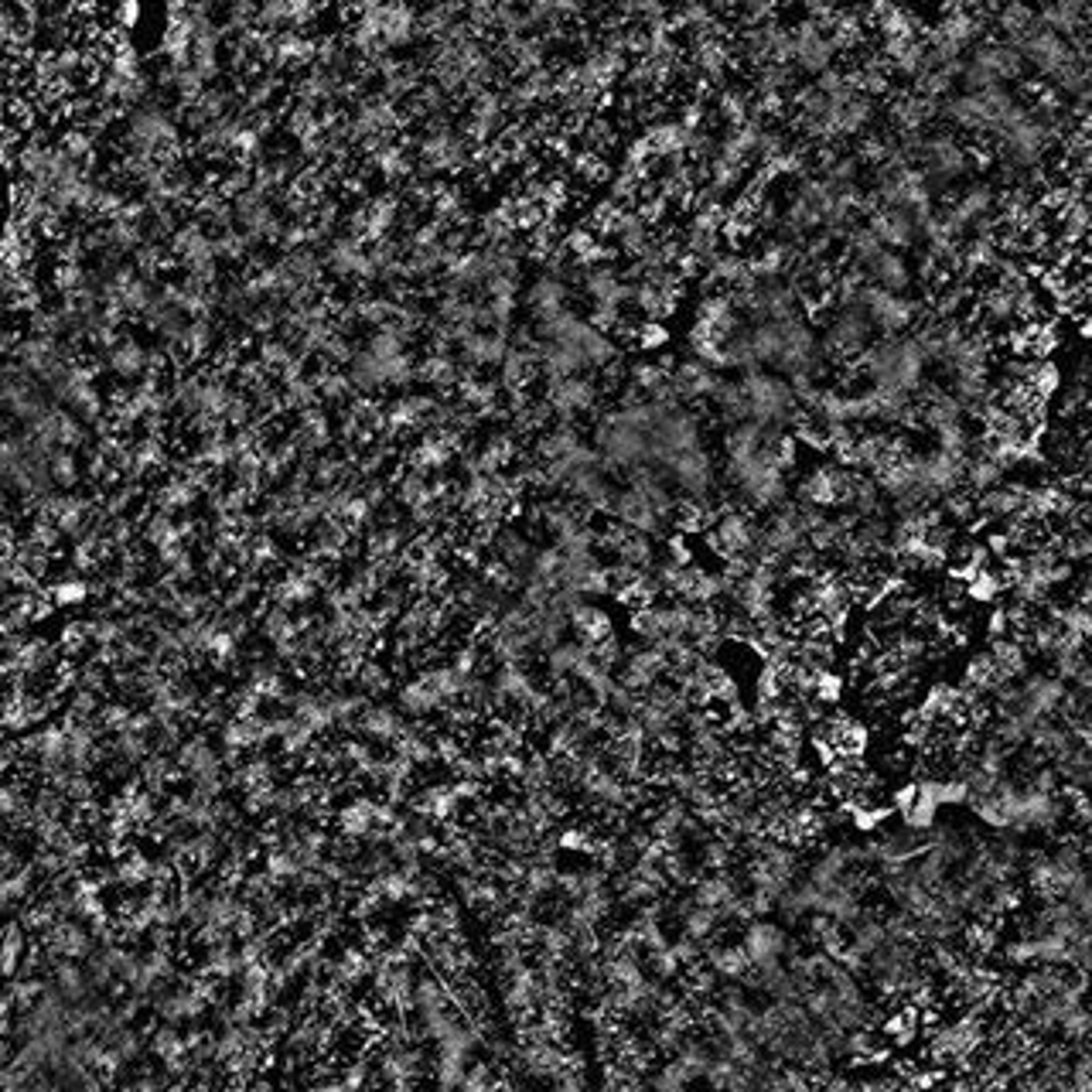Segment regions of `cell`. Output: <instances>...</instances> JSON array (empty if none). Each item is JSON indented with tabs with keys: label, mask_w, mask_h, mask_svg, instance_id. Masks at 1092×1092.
<instances>
[{
	"label": "cell",
	"mask_w": 1092,
	"mask_h": 1092,
	"mask_svg": "<svg viewBox=\"0 0 1092 1092\" xmlns=\"http://www.w3.org/2000/svg\"><path fill=\"white\" fill-rule=\"evenodd\" d=\"M10 223H14V185H10V171H7V164L0 161V246L7 243V236H10Z\"/></svg>",
	"instance_id": "obj_1"
}]
</instances>
